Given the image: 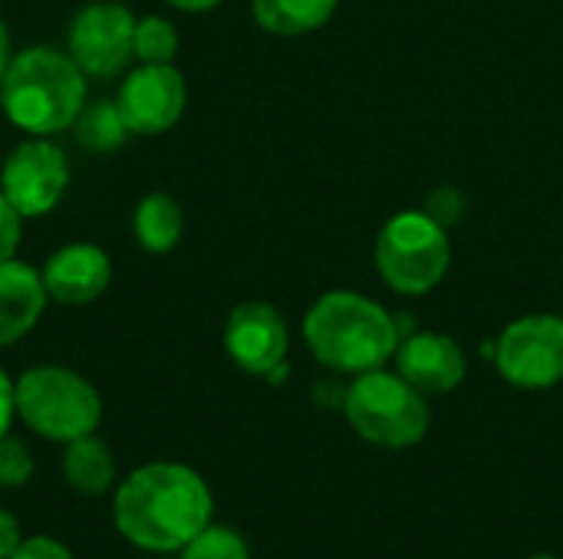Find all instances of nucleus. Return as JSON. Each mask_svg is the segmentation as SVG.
<instances>
[{"mask_svg": "<svg viewBox=\"0 0 563 559\" xmlns=\"http://www.w3.org/2000/svg\"><path fill=\"white\" fill-rule=\"evenodd\" d=\"M211 521L208 484L181 465L139 468L115 497V524L142 550L188 547Z\"/></svg>", "mask_w": 563, "mask_h": 559, "instance_id": "f257e3e1", "label": "nucleus"}, {"mask_svg": "<svg viewBox=\"0 0 563 559\" xmlns=\"http://www.w3.org/2000/svg\"><path fill=\"white\" fill-rule=\"evenodd\" d=\"M303 339L327 369L360 376L383 369V362L396 356L402 336L396 320L376 300L353 290H333L310 306Z\"/></svg>", "mask_w": 563, "mask_h": 559, "instance_id": "f03ea898", "label": "nucleus"}, {"mask_svg": "<svg viewBox=\"0 0 563 559\" xmlns=\"http://www.w3.org/2000/svg\"><path fill=\"white\" fill-rule=\"evenodd\" d=\"M86 102L82 69L73 56L46 46L23 49L0 76V105L7 119L33 135L63 132L76 122Z\"/></svg>", "mask_w": 563, "mask_h": 559, "instance_id": "7ed1b4c3", "label": "nucleus"}, {"mask_svg": "<svg viewBox=\"0 0 563 559\" xmlns=\"http://www.w3.org/2000/svg\"><path fill=\"white\" fill-rule=\"evenodd\" d=\"M343 415L363 441L389 451L419 445L432 425L426 395L399 372L383 369H369L353 379L343 392Z\"/></svg>", "mask_w": 563, "mask_h": 559, "instance_id": "20e7f679", "label": "nucleus"}, {"mask_svg": "<svg viewBox=\"0 0 563 559\" xmlns=\"http://www.w3.org/2000/svg\"><path fill=\"white\" fill-rule=\"evenodd\" d=\"M373 257L379 277L396 293L422 297L439 287L449 270V231L435 224L426 211H399L383 224Z\"/></svg>", "mask_w": 563, "mask_h": 559, "instance_id": "39448f33", "label": "nucleus"}, {"mask_svg": "<svg viewBox=\"0 0 563 559\" xmlns=\"http://www.w3.org/2000/svg\"><path fill=\"white\" fill-rule=\"evenodd\" d=\"M13 399L16 412L36 435L66 445L82 435H92L102 415L96 389L59 366H40L23 372V379L13 385Z\"/></svg>", "mask_w": 563, "mask_h": 559, "instance_id": "423d86ee", "label": "nucleus"}, {"mask_svg": "<svg viewBox=\"0 0 563 559\" xmlns=\"http://www.w3.org/2000/svg\"><path fill=\"white\" fill-rule=\"evenodd\" d=\"M495 362L515 389H554L563 382V316L534 313L515 320L495 343Z\"/></svg>", "mask_w": 563, "mask_h": 559, "instance_id": "0eeeda50", "label": "nucleus"}, {"mask_svg": "<svg viewBox=\"0 0 563 559\" xmlns=\"http://www.w3.org/2000/svg\"><path fill=\"white\" fill-rule=\"evenodd\" d=\"M66 185H69L66 155L43 138L13 148V155L0 171V194L10 201V208L20 217H40L49 208H56Z\"/></svg>", "mask_w": 563, "mask_h": 559, "instance_id": "6e6552de", "label": "nucleus"}, {"mask_svg": "<svg viewBox=\"0 0 563 559\" xmlns=\"http://www.w3.org/2000/svg\"><path fill=\"white\" fill-rule=\"evenodd\" d=\"M135 40V16L122 3H89L69 26V56L89 76H115Z\"/></svg>", "mask_w": 563, "mask_h": 559, "instance_id": "1a4fd4ad", "label": "nucleus"}, {"mask_svg": "<svg viewBox=\"0 0 563 559\" xmlns=\"http://www.w3.org/2000/svg\"><path fill=\"white\" fill-rule=\"evenodd\" d=\"M185 99V76L172 63H145L122 82L115 105L129 132L158 135L181 119Z\"/></svg>", "mask_w": 563, "mask_h": 559, "instance_id": "9d476101", "label": "nucleus"}, {"mask_svg": "<svg viewBox=\"0 0 563 559\" xmlns=\"http://www.w3.org/2000/svg\"><path fill=\"white\" fill-rule=\"evenodd\" d=\"M287 323L271 303H241L231 310L224 323V349L244 372L280 379L287 372Z\"/></svg>", "mask_w": 563, "mask_h": 559, "instance_id": "9b49d317", "label": "nucleus"}, {"mask_svg": "<svg viewBox=\"0 0 563 559\" xmlns=\"http://www.w3.org/2000/svg\"><path fill=\"white\" fill-rule=\"evenodd\" d=\"M465 353L452 336L442 333H412L399 339L396 349V372L419 389L426 399L429 395H445L462 385L465 379Z\"/></svg>", "mask_w": 563, "mask_h": 559, "instance_id": "f8f14e48", "label": "nucleus"}, {"mask_svg": "<svg viewBox=\"0 0 563 559\" xmlns=\"http://www.w3.org/2000/svg\"><path fill=\"white\" fill-rule=\"evenodd\" d=\"M43 283L56 303H92L109 287V257L96 244H69L46 260Z\"/></svg>", "mask_w": 563, "mask_h": 559, "instance_id": "ddd939ff", "label": "nucleus"}, {"mask_svg": "<svg viewBox=\"0 0 563 559\" xmlns=\"http://www.w3.org/2000/svg\"><path fill=\"white\" fill-rule=\"evenodd\" d=\"M46 297L49 293L43 273H36L30 264L20 260L0 264V346H10L33 329Z\"/></svg>", "mask_w": 563, "mask_h": 559, "instance_id": "4468645a", "label": "nucleus"}, {"mask_svg": "<svg viewBox=\"0 0 563 559\" xmlns=\"http://www.w3.org/2000/svg\"><path fill=\"white\" fill-rule=\"evenodd\" d=\"M336 0H254V20L274 36H300L323 26Z\"/></svg>", "mask_w": 563, "mask_h": 559, "instance_id": "2eb2a0df", "label": "nucleus"}, {"mask_svg": "<svg viewBox=\"0 0 563 559\" xmlns=\"http://www.w3.org/2000/svg\"><path fill=\"white\" fill-rule=\"evenodd\" d=\"M63 471H66V481L76 491H82V494H102L112 484L115 465H112L109 448L99 438L82 435V438L69 441L66 458H63Z\"/></svg>", "mask_w": 563, "mask_h": 559, "instance_id": "dca6fc26", "label": "nucleus"}, {"mask_svg": "<svg viewBox=\"0 0 563 559\" xmlns=\"http://www.w3.org/2000/svg\"><path fill=\"white\" fill-rule=\"evenodd\" d=\"M181 208L168 194H148L135 208V237L148 254H168L181 237Z\"/></svg>", "mask_w": 563, "mask_h": 559, "instance_id": "f3484780", "label": "nucleus"}, {"mask_svg": "<svg viewBox=\"0 0 563 559\" xmlns=\"http://www.w3.org/2000/svg\"><path fill=\"white\" fill-rule=\"evenodd\" d=\"M125 122H122V112L115 102H92V105H82V112L76 115V138L82 148L89 152H112L122 145L125 138Z\"/></svg>", "mask_w": 563, "mask_h": 559, "instance_id": "a211bd4d", "label": "nucleus"}, {"mask_svg": "<svg viewBox=\"0 0 563 559\" xmlns=\"http://www.w3.org/2000/svg\"><path fill=\"white\" fill-rule=\"evenodd\" d=\"M132 49L142 63H172L178 53V33L168 20L162 16H145L135 23V40Z\"/></svg>", "mask_w": 563, "mask_h": 559, "instance_id": "6ab92c4d", "label": "nucleus"}, {"mask_svg": "<svg viewBox=\"0 0 563 559\" xmlns=\"http://www.w3.org/2000/svg\"><path fill=\"white\" fill-rule=\"evenodd\" d=\"M181 559H251L247 544L224 527H205L188 547Z\"/></svg>", "mask_w": 563, "mask_h": 559, "instance_id": "aec40b11", "label": "nucleus"}, {"mask_svg": "<svg viewBox=\"0 0 563 559\" xmlns=\"http://www.w3.org/2000/svg\"><path fill=\"white\" fill-rule=\"evenodd\" d=\"M435 224H442L445 231L452 227V224H459L462 217H465V194L459 191V188H452V185H442V188H435L429 198H426V208H422Z\"/></svg>", "mask_w": 563, "mask_h": 559, "instance_id": "412c9836", "label": "nucleus"}, {"mask_svg": "<svg viewBox=\"0 0 563 559\" xmlns=\"http://www.w3.org/2000/svg\"><path fill=\"white\" fill-rule=\"evenodd\" d=\"M30 474H33L30 451L23 448V441L3 435L0 438V484L13 488V484H23Z\"/></svg>", "mask_w": 563, "mask_h": 559, "instance_id": "4be33fe9", "label": "nucleus"}, {"mask_svg": "<svg viewBox=\"0 0 563 559\" xmlns=\"http://www.w3.org/2000/svg\"><path fill=\"white\" fill-rule=\"evenodd\" d=\"M20 244V214L10 208V201L0 194V264L13 260V250Z\"/></svg>", "mask_w": 563, "mask_h": 559, "instance_id": "5701e85b", "label": "nucleus"}, {"mask_svg": "<svg viewBox=\"0 0 563 559\" xmlns=\"http://www.w3.org/2000/svg\"><path fill=\"white\" fill-rule=\"evenodd\" d=\"M10 559H73L69 557V550L63 547V544H56V540H49V537H33V540H23L20 547H16V554Z\"/></svg>", "mask_w": 563, "mask_h": 559, "instance_id": "b1692460", "label": "nucleus"}, {"mask_svg": "<svg viewBox=\"0 0 563 559\" xmlns=\"http://www.w3.org/2000/svg\"><path fill=\"white\" fill-rule=\"evenodd\" d=\"M16 547H20V527L7 511H0V559L13 557Z\"/></svg>", "mask_w": 563, "mask_h": 559, "instance_id": "393cba45", "label": "nucleus"}, {"mask_svg": "<svg viewBox=\"0 0 563 559\" xmlns=\"http://www.w3.org/2000/svg\"><path fill=\"white\" fill-rule=\"evenodd\" d=\"M13 412H16V399H13V385H10V379L0 372V438L7 435V428H10V418H13Z\"/></svg>", "mask_w": 563, "mask_h": 559, "instance_id": "a878e982", "label": "nucleus"}, {"mask_svg": "<svg viewBox=\"0 0 563 559\" xmlns=\"http://www.w3.org/2000/svg\"><path fill=\"white\" fill-rule=\"evenodd\" d=\"M168 3L178 10H188V13H201V10H214L221 0H168Z\"/></svg>", "mask_w": 563, "mask_h": 559, "instance_id": "bb28decb", "label": "nucleus"}, {"mask_svg": "<svg viewBox=\"0 0 563 559\" xmlns=\"http://www.w3.org/2000/svg\"><path fill=\"white\" fill-rule=\"evenodd\" d=\"M7 63H10V40H7V30H3V23H0V76H3Z\"/></svg>", "mask_w": 563, "mask_h": 559, "instance_id": "cd10ccee", "label": "nucleus"}, {"mask_svg": "<svg viewBox=\"0 0 563 559\" xmlns=\"http://www.w3.org/2000/svg\"><path fill=\"white\" fill-rule=\"evenodd\" d=\"M531 559H563V557H554V554H538V557Z\"/></svg>", "mask_w": 563, "mask_h": 559, "instance_id": "c85d7f7f", "label": "nucleus"}]
</instances>
